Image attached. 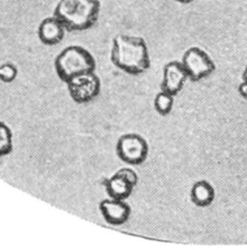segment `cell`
<instances>
[{
  "instance_id": "5",
  "label": "cell",
  "mask_w": 247,
  "mask_h": 250,
  "mask_svg": "<svg viewBox=\"0 0 247 250\" xmlns=\"http://www.w3.org/2000/svg\"><path fill=\"white\" fill-rule=\"evenodd\" d=\"M70 98L77 104H86L97 98L101 92V79L95 71L76 75L66 82Z\"/></svg>"
},
{
  "instance_id": "17",
  "label": "cell",
  "mask_w": 247,
  "mask_h": 250,
  "mask_svg": "<svg viewBox=\"0 0 247 250\" xmlns=\"http://www.w3.org/2000/svg\"><path fill=\"white\" fill-rule=\"evenodd\" d=\"M175 1L178 2V3H181V4H188V3H191L194 0H175Z\"/></svg>"
},
{
  "instance_id": "12",
  "label": "cell",
  "mask_w": 247,
  "mask_h": 250,
  "mask_svg": "<svg viewBox=\"0 0 247 250\" xmlns=\"http://www.w3.org/2000/svg\"><path fill=\"white\" fill-rule=\"evenodd\" d=\"M174 104V95L165 91H160L154 98L155 110L160 115H167L172 110Z\"/></svg>"
},
{
  "instance_id": "2",
  "label": "cell",
  "mask_w": 247,
  "mask_h": 250,
  "mask_svg": "<svg viewBox=\"0 0 247 250\" xmlns=\"http://www.w3.org/2000/svg\"><path fill=\"white\" fill-rule=\"evenodd\" d=\"M100 9L99 0H60L54 16L62 22L66 30L82 31L97 22Z\"/></svg>"
},
{
  "instance_id": "13",
  "label": "cell",
  "mask_w": 247,
  "mask_h": 250,
  "mask_svg": "<svg viewBox=\"0 0 247 250\" xmlns=\"http://www.w3.org/2000/svg\"><path fill=\"white\" fill-rule=\"evenodd\" d=\"M13 150V133L11 128L0 120V157L8 155Z\"/></svg>"
},
{
  "instance_id": "6",
  "label": "cell",
  "mask_w": 247,
  "mask_h": 250,
  "mask_svg": "<svg viewBox=\"0 0 247 250\" xmlns=\"http://www.w3.org/2000/svg\"><path fill=\"white\" fill-rule=\"evenodd\" d=\"M188 78L192 81H199L209 76L216 68L215 63L209 55L198 47L187 49L181 62Z\"/></svg>"
},
{
  "instance_id": "7",
  "label": "cell",
  "mask_w": 247,
  "mask_h": 250,
  "mask_svg": "<svg viewBox=\"0 0 247 250\" xmlns=\"http://www.w3.org/2000/svg\"><path fill=\"white\" fill-rule=\"evenodd\" d=\"M99 208L104 221L112 226L125 224L131 214V207L123 199H103L100 202Z\"/></svg>"
},
{
  "instance_id": "1",
  "label": "cell",
  "mask_w": 247,
  "mask_h": 250,
  "mask_svg": "<svg viewBox=\"0 0 247 250\" xmlns=\"http://www.w3.org/2000/svg\"><path fill=\"white\" fill-rule=\"evenodd\" d=\"M110 61L117 68L131 75L142 74L150 66L146 43L140 36L116 35L112 40Z\"/></svg>"
},
{
  "instance_id": "11",
  "label": "cell",
  "mask_w": 247,
  "mask_h": 250,
  "mask_svg": "<svg viewBox=\"0 0 247 250\" xmlns=\"http://www.w3.org/2000/svg\"><path fill=\"white\" fill-rule=\"evenodd\" d=\"M190 199L196 206H209L215 199L214 188L206 181H198L190 189Z\"/></svg>"
},
{
  "instance_id": "16",
  "label": "cell",
  "mask_w": 247,
  "mask_h": 250,
  "mask_svg": "<svg viewBox=\"0 0 247 250\" xmlns=\"http://www.w3.org/2000/svg\"><path fill=\"white\" fill-rule=\"evenodd\" d=\"M238 92H239V95H240L242 98H244V99L247 100V81L243 80V81L239 84V86H238Z\"/></svg>"
},
{
  "instance_id": "14",
  "label": "cell",
  "mask_w": 247,
  "mask_h": 250,
  "mask_svg": "<svg viewBox=\"0 0 247 250\" xmlns=\"http://www.w3.org/2000/svg\"><path fill=\"white\" fill-rule=\"evenodd\" d=\"M18 76V68L12 62H4L0 64V81L4 83L13 82Z\"/></svg>"
},
{
  "instance_id": "4",
  "label": "cell",
  "mask_w": 247,
  "mask_h": 250,
  "mask_svg": "<svg viewBox=\"0 0 247 250\" xmlns=\"http://www.w3.org/2000/svg\"><path fill=\"white\" fill-rule=\"evenodd\" d=\"M116 153L125 163L140 165L147 157L148 145L144 137L137 133H127L119 137L116 143Z\"/></svg>"
},
{
  "instance_id": "15",
  "label": "cell",
  "mask_w": 247,
  "mask_h": 250,
  "mask_svg": "<svg viewBox=\"0 0 247 250\" xmlns=\"http://www.w3.org/2000/svg\"><path fill=\"white\" fill-rule=\"evenodd\" d=\"M115 174H117V175L121 176L122 178H124L125 180H127L134 187H136L137 184H138L139 177H138L137 173L133 169H131V168H128V167L120 168V169H118L115 172Z\"/></svg>"
},
{
  "instance_id": "8",
  "label": "cell",
  "mask_w": 247,
  "mask_h": 250,
  "mask_svg": "<svg viewBox=\"0 0 247 250\" xmlns=\"http://www.w3.org/2000/svg\"><path fill=\"white\" fill-rule=\"evenodd\" d=\"M187 78L188 76L182 62L177 61L169 62L163 68V79L160 88L162 91L175 96L182 90Z\"/></svg>"
},
{
  "instance_id": "3",
  "label": "cell",
  "mask_w": 247,
  "mask_h": 250,
  "mask_svg": "<svg viewBox=\"0 0 247 250\" xmlns=\"http://www.w3.org/2000/svg\"><path fill=\"white\" fill-rule=\"evenodd\" d=\"M55 69L58 77L66 83L76 75L95 71L96 61L93 55L84 47L71 45L64 48L57 56Z\"/></svg>"
},
{
  "instance_id": "9",
  "label": "cell",
  "mask_w": 247,
  "mask_h": 250,
  "mask_svg": "<svg viewBox=\"0 0 247 250\" xmlns=\"http://www.w3.org/2000/svg\"><path fill=\"white\" fill-rule=\"evenodd\" d=\"M65 30L64 25L56 16L48 17L38 26V37L43 44L53 46L63 39Z\"/></svg>"
},
{
  "instance_id": "10",
  "label": "cell",
  "mask_w": 247,
  "mask_h": 250,
  "mask_svg": "<svg viewBox=\"0 0 247 250\" xmlns=\"http://www.w3.org/2000/svg\"><path fill=\"white\" fill-rule=\"evenodd\" d=\"M102 184L111 198L123 200L131 195L135 188L127 180L115 173L109 178H103Z\"/></svg>"
},
{
  "instance_id": "18",
  "label": "cell",
  "mask_w": 247,
  "mask_h": 250,
  "mask_svg": "<svg viewBox=\"0 0 247 250\" xmlns=\"http://www.w3.org/2000/svg\"><path fill=\"white\" fill-rule=\"evenodd\" d=\"M242 78H243V80L247 81V65H246V67H245V69H244V71H243Z\"/></svg>"
}]
</instances>
